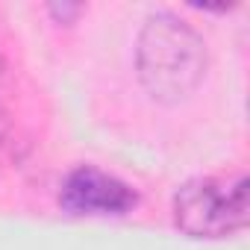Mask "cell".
Returning <instances> with one entry per match:
<instances>
[{"mask_svg": "<svg viewBox=\"0 0 250 250\" xmlns=\"http://www.w3.org/2000/svg\"><path fill=\"white\" fill-rule=\"evenodd\" d=\"M59 203L71 215H127L136 209L139 194L100 168L80 165L62 183Z\"/></svg>", "mask_w": 250, "mask_h": 250, "instance_id": "obj_3", "label": "cell"}, {"mask_svg": "<svg viewBox=\"0 0 250 250\" xmlns=\"http://www.w3.org/2000/svg\"><path fill=\"white\" fill-rule=\"evenodd\" d=\"M47 12L53 15L56 24H74L80 18V12H83V3H65L62 0V3H50Z\"/></svg>", "mask_w": 250, "mask_h": 250, "instance_id": "obj_4", "label": "cell"}, {"mask_svg": "<svg viewBox=\"0 0 250 250\" xmlns=\"http://www.w3.org/2000/svg\"><path fill=\"white\" fill-rule=\"evenodd\" d=\"M250 183L238 177L232 186L215 180H191L174 194V224L188 238H224L250 221Z\"/></svg>", "mask_w": 250, "mask_h": 250, "instance_id": "obj_2", "label": "cell"}, {"mask_svg": "<svg viewBox=\"0 0 250 250\" xmlns=\"http://www.w3.org/2000/svg\"><path fill=\"white\" fill-rule=\"evenodd\" d=\"M136 65L145 91L162 106H177L206 77V42L183 18L156 12L139 33Z\"/></svg>", "mask_w": 250, "mask_h": 250, "instance_id": "obj_1", "label": "cell"}]
</instances>
